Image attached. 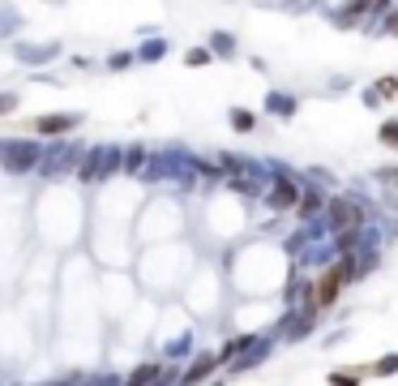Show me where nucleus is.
<instances>
[{
    "label": "nucleus",
    "instance_id": "f257e3e1",
    "mask_svg": "<svg viewBox=\"0 0 398 386\" xmlns=\"http://www.w3.org/2000/svg\"><path fill=\"white\" fill-rule=\"evenodd\" d=\"M352 262L356 258H343V262H338V266H330L325 275H321V279L313 284V309H330L334 301H338V288H343V279H352Z\"/></svg>",
    "mask_w": 398,
    "mask_h": 386
},
{
    "label": "nucleus",
    "instance_id": "f03ea898",
    "mask_svg": "<svg viewBox=\"0 0 398 386\" xmlns=\"http://www.w3.org/2000/svg\"><path fill=\"white\" fill-rule=\"evenodd\" d=\"M360 224H364V215H360L356 202H347V198H334L330 202V228L338 236H343V232H360Z\"/></svg>",
    "mask_w": 398,
    "mask_h": 386
},
{
    "label": "nucleus",
    "instance_id": "7ed1b4c3",
    "mask_svg": "<svg viewBox=\"0 0 398 386\" xmlns=\"http://www.w3.org/2000/svg\"><path fill=\"white\" fill-rule=\"evenodd\" d=\"M270 202H274V206H282V210H292V206H300V189H296L292 181H282V176H278V181H274Z\"/></svg>",
    "mask_w": 398,
    "mask_h": 386
},
{
    "label": "nucleus",
    "instance_id": "20e7f679",
    "mask_svg": "<svg viewBox=\"0 0 398 386\" xmlns=\"http://www.w3.org/2000/svg\"><path fill=\"white\" fill-rule=\"evenodd\" d=\"M73 125H77L73 116H39V121H35V133H47V138H56V133L73 129Z\"/></svg>",
    "mask_w": 398,
    "mask_h": 386
},
{
    "label": "nucleus",
    "instance_id": "39448f33",
    "mask_svg": "<svg viewBox=\"0 0 398 386\" xmlns=\"http://www.w3.org/2000/svg\"><path fill=\"white\" fill-rule=\"evenodd\" d=\"M30 159H35L30 146H9V163H13V168H30Z\"/></svg>",
    "mask_w": 398,
    "mask_h": 386
},
{
    "label": "nucleus",
    "instance_id": "423d86ee",
    "mask_svg": "<svg viewBox=\"0 0 398 386\" xmlns=\"http://www.w3.org/2000/svg\"><path fill=\"white\" fill-rule=\"evenodd\" d=\"M232 125H236L240 133H249V129L257 125V116H253V112H244V107H232Z\"/></svg>",
    "mask_w": 398,
    "mask_h": 386
},
{
    "label": "nucleus",
    "instance_id": "0eeeda50",
    "mask_svg": "<svg viewBox=\"0 0 398 386\" xmlns=\"http://www.w3.org/2000/svg\"><path fill=\"white\" fill-rule=\"evenodd\" d=\"M158 378V365H146V369H137L133 378H129V386H146V382H154Z\"/></svg>",
    "mask_w": 398,
    "mask_h": 386
},
{
    "label": "nucleus",
    "instance_id": "6e6552de",
    "mask_svg": "<svg viewBox=\"0 0 398 386\" xmlns=\"http://www.w3.org/2000/svg\"><path fill=\"white\" fill-rule=\"evenodd\" d=\"M373 90H377V95H385V99H394V95H398V78H381Z\"/></svg>",
    "mask_w": 398,
    "mask_h": 386
},
{
    "label": "nucleus",
    "instance_id": "1a4fd4ad",
    "mask_svg": "<svg viewBox=\"0 0 398 386\" xmlns=\"http://www.w3.org/2000/svg\"><path fill=\"white\" fill-rule=\"evenodd\" d=\"M210 369H214V361H210V356H206V361H197V365H193V373H189V378H185V382H197V378H206V373H210Z\"/></svg>",
    "mask_w": 398,
    "mask_h": 386
},
{
    "label": "nucleus",
    "instance_id": "9d476101",
    "mask_svg": "<svg viewBox=\"0 0 398 386\" xmlns=\"http://www.w3.org/2000/svg\"><path fill=\"white\" fill-rule=\"evenodd\" d=\"M313 206H321V193H317V189H313V193H309V198H304V202H300V210H304V215H309V210H313Z\"/></svg>",
    "mask_w": 398,
    "mask_h": 386
},
{
    "label": "nucleus",
    "instance_id": "9b49d317",
    "mask_svg": "<svg viewBox=\"0 0 398 386\" xmlns=\"http://www.w3.org/2000/svg\"><path fill=\"white\" fill-rule=\"evenodd\" d=\"M377 373H398V356H385V361L377 365Z\"/></svg>",
    "mask_w": 398,
    "mask_h": 386
},
{
    "label": "nucleus",
    "instance_id": "f8f14e48",
    "mask_svg": "<svg viewBox=\"0 0 398 386\" xmlns=\"http://www.w3.org/2000/svg\"><path fill=\"white\" fill-rule=\"evenodd\" d=\"M381 142H394V146H398V125H385V129H381Z\"/></svg>",
    "mask_w": 398,
    "mask_h": 386
},
{
    "label": "nucleus",
    "instance_id": "ddd939ff",
    "mask_svg": "<svg viewBox=\"0 0 398 386\" xmlns=\"http://www.w3.org/2000/svg\"><path fill=\"white\" fill-rule=\"evenodd\" d=\"M334 386H356V378H347V373H334Z\"/></svg>",
    "mask_w": 398,
    "mask_h": 386
}]
</instances>
